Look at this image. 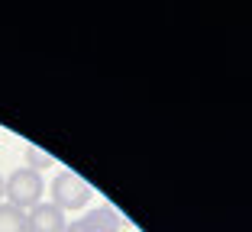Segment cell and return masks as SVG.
<instances>
[{
    "label": "cell",
    "instance_id": "1",
    "mask_svg": "<svg viewBox=\"0 0 252 232\" xmlns=\"http://www.w3.org/2000/svg\"><path fill=\"white\" fill-rule=\"evenodd\" d=\"M42 190H45L42 174L32 171V168H16V171L3 180V197H7V203L16 206V210H23V213H30L32 206L42 203Z\"/></svg>",
    "mask_w": 252,
    "mask_h": 232
},
{
    "label": "cell",
    "instance_id": "2",
    "mask_svg": "<svg viewBox=\"0 0 252 232\" xmlns=\"http://www.w3.org/2000/svg\"><path fill=\"white\" fill-rule=\"evenodd\" d=\"M94 197L91 184L84 178H78L74 171H59V178L52 180V203L62 213L65 210H84Z\"/></svg>",
    "mask_w": 252,
    "mask_h": 232
},
{
    "label": "cell",
    "instance_id": "3",
    "mask_svg": "<svg viewBox=\"0 0 252 232\" xmlns=\"http://www.w3.org/2000/svg\"><path fill=\"white\" fill-rule=\"evenodd\" d=\"M120 229H123V219H120V213L113 210L110 203L107 206H94L81 219L65 226V232H120Z\"/></svg>",
    "mask_w": 252,
    "mask_h": 232
},
{
    "label": "cell",
    "instance_id": "4",
    "mask_svg": "<svg viewBox=\"0 0 252 232\" xmlns=\"http://www.w3.org/2000/svg\"><path fill=\"white\" fill-rule=\"evenodd\" d=\"M26 219H30V232H65V226H68L65 213H62L52 200L32 206V210L26 213Z\"/></svg>",
    "mask_w": 252,
    "mask_h": 232
},
{
    "label": "cell",
    "instance_id": "5",
    "mask_svg": "<svg viewBox=\"0 0 252 232\" xmlns=\"http://www.w3.org/2000/svg\"><path fill=\"white\" fill-rule=\"evenodd\" d=\"M0 232H30L26 213L10 206V203H0Z\"/></svg>",
    "mask_w": 252,
    "mask_h": 232
},
{
    "label": "cell",
    "instance_id": "6",
    "mask_svg": "<svg viewBox=\"0 0 252 232\" xmlns=\"http://www.w3.org/2000/svg\"><path fill=\"white\" fill-rule=\"evenodd\" d=\"M26 161H30L32 171H39V168H52V165H55V158L49 155V152L36 149V145H30V149H26Z\"/></svg>",
    "mask_w": 252,
    "mask_h": 232
},
{
    "label": "cell",
    "instance_id": "7",
    "mask_svg": "<svg viewBox=\"0 0 252 232\" xmlns=\"http://www.w3.org/2000/svg\"><path fill=\"white\" fill-rule=\"evenodd\" d=\"M0 197H3V178H0Z\"/></svg>",
    "mask_w": 252,
    "mask_h": 232
}]
</instances>
